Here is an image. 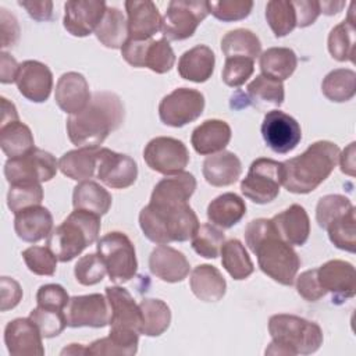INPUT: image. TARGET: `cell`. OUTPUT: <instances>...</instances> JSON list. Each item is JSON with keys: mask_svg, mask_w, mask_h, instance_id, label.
I'll return each mask as SVG.
<instances>
[{"mask_svg": "<svg viewBox=\"0 0 356 356\" xmlns=\"http://www.w3.org/2000/svg\"><path fill=\"white\" fill-rule=\"evenodd\" d=\"M245 242L256 254L259 267L266 275L281 285H293L300 259L293 248L277 234L271 218L252 220L245 228Z\"/></svg>", "mask_w": 356, "mask_h": 356, "instance_id": "1", "label": "cell"}, {"mask_svg": "<svg viewBox=\"0 0 356 356\" xmlns=\"http://www.w3.org/2000/svg\"><path fill=\"white\" fill-rule=\"evenodd\" d=\"M125 110L118 95L95 92L86 107L68 117L67 134L76 147H100L106 138L124 122Z\"/></svg>", "mask_w": 356, "mask_h": 356, "instance_id": "2", "label": "cell"}, {"mask_svg": "<svg viewBox=\"0 0 356 356\" xmlns=\"http://www.w3.org/2000/svg\"><path fill=\"white\" fill-rule=\"evenodd\" d=\"M339 153L334 142L312 143L302 154L282 163V185L288 192L298 195L313 192L334 171Z\"/></svg>", "mask_w": 356, "mask_h": 356, "instance_id": "3", "label": "cell"}, {"mask_svg": "<svg viewBox=\"0 0 356 356\" xmlns=\"http://www.w3.org/2000/svg\"><path fill=\"white\" fill-rule=\"evenodd\" d=\"M139 225L149 241L167 245L192 239L200 224L189 204L165 207L149 203L139 213Z\"/></svg>", "mask_w": 356, "mask_h": 356, "instance_id": "4", "label": "cell"}, {"mask_svg": "<svg viewBox=\"0 0 356 356\" xmlns=\"http://www.w3.org/2000/svg\"><path fill=\"white\" fill-rule=\"evenodd\" d=\"M271 343L266 355H312L323 345V331L314 321L293 314H274L268 320Z\"/></svg>", "mask_w": 356, "mask_h": 356, "instance_id": "5", "label": "cell"}, {"mask_svg": "<svg viewBox=\"0 0 356 356\" xmlns=\"http://www.w3.org/2000/svg\"><path fill=\"white\" fill-rule=\"evenodd\" d=\"M100 232V216L86 211H74L47 236V248L58 261L67 263L79 256L88 246L93 245Z\"/></svg>", "mask_w": 356, "mask_h": 356, "instance_id": "6", "label": "cell"}, {"mask_svg": "<svg viewBox=\"0 0 356 356\" xmlns=\"http://www.w3.org/2000/svg\"><path fill=\"white\" fill-rule=\"evenodd\" d=\"M106 298L110 305L108 335L132 356L138 352L139 334L142 330V313L132 295L122 286H106Z\"/></svg>", "mask_w": 356, "mask_h": 356, "instance_id": "7", "label": "cell"}, {"mask_svg": "<svg viewBox=\"0 0 356 356\" xmlns=\"http://www.w3.org/2000/svg\"><path fill=\"white\" fill-rule=\"evenodd\" d=\"M96 249L114 284H124L135 277L138 270L135 246L124 232L106 234L97 239Z\"/></svg>", "mask_w": 356, "mask_h": 356, "instance_id": "8", "label": "cell"}, {"mask_svg": "<svg viewBox=\"0 0 356 356\" xmlns=\"http://www.w3.org/2000/svg\"><path fill=\"white\" fill-rule=\"evenodd\" d=\"M282 185V163L273 159H256L241 181V192L257 204L273 202Z\"/></svg>", "mask_w": 356, "mask_h": 356, "instance_id": "9", "label": "cell"}, {"mask_svg": "<svg viewBox=\"0 0 356 356\" xmlns=\"http://www.w3.org/2000/svg\"><path fill=\"white\" fill-rule=\"evenodd\" d=\"M207 15L209 3L204 0H172L163 17V38L165 40L188 39Z\"/></svg>", "mask_w": 356, "mask_h": 356, "instance_id": "10", "label": "cell"}, {"mask_svg": "<svg viewBox=\"0 0 356 356\" xmlns=\"http://www.w3.org/2000/svg\"><path fill=\"white\" fill-rule=\"evenodd\" d=\"M58 170L56 157L43 150L33 147L24 156L8 159L4 164V177L8 184L19 182H47L53 179Z\"/></svg>", "mask_w": 356, "mask_h": 356, "instance_id": "11", "label": "cell"}, {"mask_svg": "<svg viewBox=\"0 0 356 356\" xmlns=\"http://www.w3.org/2000/svg\"><path fill=\"white\" fill-rule=\"evenodd\" d=\"M122 58L135 68H149L156 74L168 72L175 64V54L164 38L154 40L128 39L121 47Z\"/></svg>", "mask_w": 356, "mask_h": 356, "instance_id": "12", "label": "cell"}, {"mask_svg": "<svg viewBox=\"0 0 356 356\" xmlns=\"http://www.w3.org/2000/svg\"><path fill=\"white\" fill-rule=\"evenodd\" d=\"M204 110V96L191 88H178L164 96L159 104V117L163 124L181 128L197 120Z\"/></svg>", "mask_w": 356, "mask_h": 356, "instance_id": "13", "label": "cell"}, {"mask_svg": "<svg viewBox=\"0 0 356 356\" xmlns=\"http://www.w3.org/2000/svg\"><path fill=\"white\" fill-rule=\"evenodd\" d=\"M143 159L147 167L164 175L182 172L189 163V152L184 142L170 138H153L143 150Z\"/></svg>", "mask_w": 356, "mask_h": 356, "instance_id": "14", "label": "cell"}, {"mask_svg": "<svg viewBox=\"0 0 356 356\" xmlns=\"http://www.w3.org/2000/svg\"><path fill=\"white\" fill-rule=\"evenodd\" d=\"M261 136L273 152L285 154L299 145L302 129L292 115L281 110H271L263 118Z\"/></svg>", "mask_w": 356, "mask_h": 356, "instance_id": "15", "label": "cell"}, {"mask_svg": "<svg viewBox=\"0 0 356 356\" xmlns=\"http://www.w3.org/2000/svg\"><path fill=\"white\" fill-rule=\"evenodd\" d=\"M67 325L71 328H103L110 323V305L102 293H89L70 298L65 307Z\"/></svg>", "mask_w": 356, "mask_h": 356, "instance_id": "16", "label": "cell"}, {"mask_svg": "<svg viewBox=\"0 0 356 356\" xmlns=\"http://www.w3.org/2000/svg\"><path fill=\"white\" fill-rule=\"evenodd\" d=\"M96 177L108 188L125 189L135 184L138 178V165L128 154L100 147Z\"/></svg>", "mask_w": 356, "mask_h": 356, "instance_id": "17", "label": "cell"}, {"mask_svg": "<svg viewBox=\"0 0 356 356\" xmlns=\"http://www.w3.org/2000/svg\"><path fill=\"white\" fill-rule=\"evenodd\" d=\"M106 8L103 0H70L64 4V28L72 36H88L95 32Z\"/></svg>", "mask_w": 356, "mask_h": 356, "instance_id": "18", "label": "cell"}, {"mask_svg": "<svg viewBox=\"0 0 356 356\" xmlns=\"http://www.w3.org/2000/svg\"><path fill=\"white\" fill-rule=\"evenodd\" d=\"M317 278L325 292L332 293V302L341 303L356 293L355 267L345 260H330L317 268Z\"/></svg>", "mask_w": 356, "mask_h": 356, "instance_id": "19", "label": "cell"}, {"mask_svg": "<svg viewBox=\"0 0 356 356\" xmlns=\"http://www.w3.org/2000/svg\"><path fill=\"white\" fill-rule=\"evenodd\" d=\"M15 83L25 99L33 103H43L53 89V74L46 64L38 60H26L19 64Z\"/></svg>", "mask_w": 356, "mask_h": 356, "instance_id": "20", "label": "cell"}, {"mask_svg": "<svg viewBox=\"0 0 356 356\" xmlns=\"http://www.w3.org/2000/svg\"><path fill=\"white\" fill-rule=\"evenodd\" d=\"M36 324L28 318H14L4 328V342L13 356H42L44 348Z\"/></svg>", "mask_w": 356, "mask_h": 356, "instance_id": "21", "label": "cell"}, {"mask_svg": "<svg viewBox=\"0 0 356 356\" xmlns=\"http://www.w3.org/2000/svg\"><path fill=\"white\" fill-rule=\"evenodd\" d=\"M128 35L132 40H147L161 31L163 17L157 6L150 0H127Z\"/></svg>", "mask_w": 356, "mask_h": 356, "instance_id": "22", "label": "cell"}, {"mask_svg": "<svg viewBox=\"0 0 356 356\" xmlns=\"http://www.w3.org/2000/svg\"><path fill=\"white\" fill-rule=\"evenodd\" d=\"M196 189V178L186 171L165 175L161 181L156 184L150 195L152 204L177 207L188 204V200Z\"/></svg>", "mask_w": 356, "mask_h": 356, "instance_id": "23", "label": "cell"}, {"mask_svg": "<svg viewBox=\"0 0 356 356\" xmlns=\"http://www.w3.org/2000/svg\"><path fill=\"white\" fill-rule=\"evenodd\" d=\"M92 95L86 78L75 71L63 74L56 85L54 99L60 110L72 115L82 111L89 103Z\"/></svg>", "mask_w": 356, "mask_h": 356, "instance_id": "24", "label": "cell"}, {"mask_svg": "<svg viewBox=\"0 0 356 356\" xmlns=\"http://www.w3.org/2000/svg\"><path fill=\"white\" fill-rule=\"evenodd\" d=\"M149 268L161 281L174 284L186 278L191 266L182 252L167 245H159L149 256Z\"/></svg>", "mask_w": 356, "mask_h": 356, "instance_id": "25", "label": "cell"}, {"mask_svg": "<svg viewBox=\"0 0 356 356\" xmlns=\"http://www.w3.org/2000/svg\"><path fill=\"white\" fill-rule=\"evenodd\" d=\"M271 221L277 234L291 246H302L309 239L310 218L300 204H291L275 214Z\"/></svg>", "mask_w": 356, "mask_h": 356, "instance_id": "26", "label": "cell"}, {"mask_svg": "<svg viewBox=\"0 0 356 356\" xmlns=\"http://www.w3.org/2000/svg\"><path fill=\"white\" fill-rule=\"evenodd\" d=\"M14 229L24 242H39L53 231V216L40 204L24 209L15 214Z\"/></svg>", "mask_w": 356, "mask_h": 356, "instance_id": "27", "label": "cell"}, {"mask_svg": "<svg viewBox=\"0 0 356 356\" xmlns=\"http://www.w3.org/2000/svg\"><path fill=\"white\" fill-rule=\"evenodd\" d=\"M231 127L222 120H206L197 125L191 135V143L202 156L222 152L231 140Z\"/></svg>", "mask_w": 356, "mask_h": 356, "instance_id": "28", "label": "cell"}, {"mask_svg": "<svg viewBox=\"0 0 356 356\" xmlns=\"http://www.w3.org/2000/svg\"><path fill=\"white\" fill-rule=\"evenodd\" d=\"M203 177L213 186H228L238 181L242 172V163L232 152H218L203 161Z\"/></svg>", "mask_w": 356, "mask_h": 356, "instance_id": "29", "label": "cell"}, {"mask_svg": "<svg viewBox=\"0 0 356 356\" xmlns=\"http://www.w3.org/2000/svg\"><path fill=\"white\" fill-rule=\"evenodd\" d=\"M216 56L206 44H197L185 53L178 60V74L186 81L196 83L206 82L214 72Z\"/></svg>", "mask_w": 356, "mask_h": 356, "instance_id": "30", "label": "cell"}, {"mask_svg": "<svg viewBox=\"0 0 356 356\" xmlns=\"http://www.w3.org/2000/svg\"><path fill=\"white\" fill-rule=\"evenodd\" d=\"M193 295L203 302H218L227 291V282L220 270L211 264L196 266L189 278Z\"/></svg>", "mask_w": 356, "mask_h": 356, "instance_id": "31", "label": "cell"}, {"mask_svg": "<svg viewBox=\"0 0 356 356\" xmlns=\"http://www.w3.org/2000/svg\"><path fill=\"white\" fill-rule=\"evenodd\" d=\"M100 147H78L64 153L58 160L60 171L74 181H86L96 175Z\"/></svg>", "mask_w": 356, "mask_h": 356, "instance_id": "32", "label": "cell"}, {"mask_svg": "<svg viewBox=\"0 0 356 356\" xmlns=\"http://www.w3.org/2000/svg\"><path fill=\"white\" fill-rule=\"evenodd\" d=\"M246 214L245 200L236 193L227 192L213 199L207 206L209 221L222 229L238 224Z\"/></svg>", "mask_w": 356, "mask_h": 356, "instance_id": "33", "label": "cell"}, {"mask_svg": "<svg viewBox=\"0 0 356 356\" xmlns=\"http://www.w3.org/2000/svg\"><path fill=\"white\" fill-rule=\"evenodd\" d=\"M355 3H350L348 18L335 25L328 35V51L337 61L355 63V42H356V19Z\"/></svg>", "mask_w": 356, "mask_h": 356, "instance_id": "34", "label": "cell"}, {"mask_svg": "<svg viewBox=\"0 0 356 356\" xmlns=\"http://www.w3.org/2000/svg\"><path fill=\"white\" fill-rule=\"evenodd\" d=\"M111 195L95 181H81L72 192V206L76 210H86L97 216H104L111 207Z\"/></svg>", "mask_w": 356, "mask_h": 356, "instance_id": "35", "label": "cell"}, {"mask_svg": "<svg viewBox=\"0 0 356 356\" xmlns=\"http://www.w3.org/2000/svg\"><path fill=\"white\" fill-rule=\"evenodd\" d=\"M246 97L248 103L257 110L264 111L273 107L277 108L284 103V85L281 81L260 74L248 85Z\"/></svg>", "mask_w": 356, "mask_h": 356, "instance_id": "36", "label": "cell"}, {"mask_svg": "<svg viewBox=\"0 0 356 356\" xmlns=\"http://www.w3.org/2000/svg\"><path fill=\"white\" fill-rule=\"evenodd\" d=\"M259 65L261 75L282 82L295 72L298 57L289 47H270L260 54Z\"/></svg>", "mask_w": 356, "mask_h": 356, "instance_id": "37", "label": "cell"}, {"mask_svg": "<svg viewBox=\"0 0 356 356\" xmlns=\"http://www.w3.org/2000/svg\"><path fill=\"white\" fill-rule=\"evenodd\" d=\"M97 40L110 49H121L129 39L128 22L117 7H107L104 15L95 29Z\"/></svg>", "mask_w": 356, "mask_h": 356, "instance_id": "38", "label": "cell"}, {"mask_svg": "<svg viewBox=\"0 0 356 356\" xmlns=\"http://www.w3.org/2000/svg\"><path fill=\"white\" fill-rule=\"evenodd\" d=\"M0 147L8 159L26 154L35 147L32 131L19 120L0 125Z\"/></svg>", "mask_w": 356, "mask_h": 356, "instance_id": "39", "label": "cell"}, {"mask_svg": "<svg viewBox=\"0 0 356 356\" xmlns=\"http://www.w3.org/2000/svg\"><path fill=\"white\" fill-rule=\"evenodd\" d=\"M221 50L225 58L229 57H246L254 61L260 56L261 43L256 33L249 29H234L225 33L221 39Z\"/></svg>", "mask_w": 356, "mask_h": 356, "instance_id": "40", "label": "cell"}, {"mask_svg": "<svg viewBox=\"0 0 356 356\" xmlns=\"http://www.w3.org/2000/svg\"><path fill=\"white\" fill-rule=\"evenodd\" d=\"M321 92L335 103L350 100L356 93V72L348 68L332 70L323 79Z\"/></svg>", "mask_w": 356, "mask_h": 356, "instance_id": "41", "label": "cell"}, {"mask_svg": "<svg viewBox=\"0 0 356 356\" xmlns=\"http://www.w3.org/2000/svg\"><path fill=\"white\" fill-rule=\"evenodd\" d=\"M220 254L222 267L236 281L248 278L254 271L250 256L248 254L242 242L238 239H229L224 242Z\"/></svg>", "mask_w": 356, "mask_h": 356, "instance_id": "42", "label": "cell"}, {"mask_svg": "<svg viewBox=\"0 0 356 356\" xmlns=\"http://www.w3.org/2000/svg\"><path fill=\"white\" fill-rule=\"evenodd\" d=\"M142 313L140 334L146 337H159L171 323V310L165 302L160 299H143L139 303Z\"/></svg>", "mask_w": 356, "mask_h": 356, "instance_id": "43", "label": "cell"}, {"mask_svg": "<svg viewBox=\"0 0 356 356\" xmlns=\"http://www.w3.org/2000/svg\"><path fill=\"white\" fill-rule=\"evenodd\" d=\"M266 19L275 38L286 36L296 28V13L289 0H271L266 6Z\"/></svg>", "mask_w": 356, "mask_h": 356, "instance_id": "44", "label": "cell"}, {"mask_svg": "<svg viewBox=\"0 0 356 356\" xmlns=\"http://www.w3.org/2000/svg\"><path fill=\"white\" fill-rule=\"evenodd\" d=\"M330 241L341 250L355 253L356 250V216L355 207L345 216L330 224L325 229Z\"/></svg>", "mask_w": 356, "mask_h": 356, "instance_id": "45", "label": "cell"}, {"mask_svg": "<svg viewBox=\"0 0 356 356\" xmlns=\"http://www.w3.org/2000/svg\"><path fill=\"white\" fill-rule=\"evenodd\" d=\"M224 232L213 224H200L192 236L193 250L206 259H216L220 256V250L224 245Z\"/></svg>", "mask_w": 356, "mask_h": 356, "instance_id": "46", "label": "cell"}, {"mask_svg": "<svg viewBox=\"0 0 356 356\" xmlns=\"http://www.w3.org/2000/svg\"><path fill=\"white\" fill-rule=\"evenodd\" d=\"M43 200V189L39 182L11 184L7 193V206L17 214L18 211L38 206Z\"/></svg>", "mask_w": 356, "mask_h": 356, "instance_id": "47", "label": "cell"}, {"mask_svg": "<svg viewBox=\"0 0 356 356\" xmlns=\"http://www.w3.org/2000/svg\"><path fill=\"white\" fill-rule=\"evenodd\" d=\"M355 206L342 195H325L316 206V221L320 228L327 229L330 224L345 216Z\"/></svg>", "mask_w": 356, "mask_h": 356, "instance_id": "48", "label": "cell"}, {"mask_svg": "<svg viewBox=\"0 0 356 356\" xmlns=\"http://www.w3.org/2000/svg\"><path fill=\"white\" fill-rule=\"evenodd\" d=\"M29 318L36 324L43 338H54L60 335L67 327V317L64 310H54L38 306L31 310Z\"/></svg>", "mask_w": 356, "mask_h": 356, "instance_id": "49", "label": "cell"}, {"mask_svg": "<svg viewBox=\"0 0 356 356\" xmlns=\"http://www.w3.org/2000/svg\"><path fill=\"white\" fill-rule=\"evenodd\" d=\"M22 259L28 270L36 275H54L57 270V257L46 246H31L22 252Z\"/></svg>", "mask_w": 356, "mask_h": 356, "instance_id": "50", "label": "cell"}, {"mask_svg": "<svg viewBox=\"0 0 356 356\" xmlns=\"http://www.w3.org/2000/svg\"><path fill=\"white\" fill-rule=\"evenodd\" d=\"M207 3L209 14L222 22L245 19L253 8V1L250 0H218Z\"/></svg>", "mask_w": 356, "mask_h": 356, "instance_id": "51", "label": "cell"}, {"mask_svg": "<svg viewBox=\"0 0 356 356\" xmlns=\"http://www.w3.org/2000/svg\"><path fill=\"white\" fill-rule=\"evenodd\" d=\"M74 274L81 285L90 286L99 284L104 278V275L107 274V268L97 253H90L82 256L76 261L74 267Z\"/></svg>", "mask_w": 356, "mask_h": 356, "instance_id": "52", "label": "cell"}, {"mask_svg": "<svg viewBox=\"0 0 356 356\" xmlns=\"http://www.w3.org/2000/svg\"><path fill=\"white\" fill-rule=\"evenodd\" d=\"M254 63L246 57H229L225 58L222 68V82L227 86L238 88L243 85L253 74Z\"/></svg>", "mask_w": 356, "mask_h": 356, "instance_id": "53", "label": "cell"}, {"mask_svg": "<svg viewBox=\"0 0 356 356\" xmlns=\"http://www.w3.org/2000/svg\"><path fill=\"white\" fill-rule=\"evenodd\" d=\"M70 302L67 291L58 284H46L42 285L36 292V303L40 307L65 310Z\"/></svg>", "mask_w": 356, "mask_h": 356, "instance_id": "54", "label": "cell"}, {"mask_svg": "<svg viewBox=\"0 0 356 356\" xmlns=\"http://www.w3.org/2000/svg\"><path fill=\"white\" fill-rule=\"evenodd\" d=\"M296 291L307 302H317L327 293L318 282L317 268L306 270L296 278Z\"/></svg>", "mask_w": 356, "mask_h": 356, "instance_id": "55", "label": "cell"}, {"mask_svg": "<svg viewBox=\"0 0 356 356\" xmlns=\"http://www.w3.org/2000/svg\"><path fill=\"white\" fill-rule=\"evenodd\" d=\"M296 13V26L306 28L320 15V3L316 0H292Z\"/></svg>", "mask_w": 356, "mask_h": 356, "instance_id": "56", "label": "cell"}, {"mask_svg": "<svg viewBox=\"0 0 356 356\" xmlns=\"http://www.w3.org/2000/svg\"><path fill=\"white\" fill-rule=\"evenodd\" d=\"M0 291H1V312H7L10 309H14L19 300L22 299V289L19 284L10 277H1L0 278Z\"/></svg>", "mask_w": 356, "mask_h": 356, "instance_id": "57", "label": "cell"}, {"mask_svg": "<svg viewBox=\"0 0 356 356\" xmlns=\"http://www.w3.org/2000/svg\"><path fill=\"white\" fill-rule=\"evenodd\" d=\"M0 32H1V47L14 46L19 38V25L17 18L6 8H0Z\"/></svg>", "mask_w": 356, "mask_h": 356, "instance_id": "58", "label": "cell"}, {"mask_svg": "<svg viewBox=\"0 0 356 356\" xmlns=\"http://www.w3.org/2000/svg\"><path fill=\"white\" fill-rule=\"evenodd\" d=\"M18 4L24 7L35 21L43 22L51 19L53 1L50 0H19Z\"/></svg>", "mask_w": 356, "mask_h": 356, "instance_id": "59", "label": "cell"}, {"mask_svg": "<svg viewBox=\"0 0 356 356\" xmlns=\"http://www.w3.org/2000/svg\"><path fill=\"white\" fill-rule=\"evenodd\" d=\"M0 82L1 83H13L17 81V75L19 71V64L17 63V60L6 53L1 51L0 53Z\"/></svg>", "mask_w": 356, "mask_h": 356, "instance_id": "60", "label": "cell"}, {"mask_svg": "<svg viewBox=\"0 0 356 356\" xmlns=\"http://www.w3.org/2000/svg\"><path fill=\"white\" fill-rule=\"evenodd\" d=\"M355 142L349 143L342 153H339V165H341V171L346 175H350V177H355Z\"/></svg>", "mask_w": 356, "mask_h": 356, "instance_id": "61", "label": "cell"}, {"mask_svg": "<svg viewBox=\"0 0 356 356\" xmlns=\"http://www.w3.org/2000/svg\"><path fill=\"white\" fill-rule=\"evenodd\" d=\"M1 125L19 120L14 103L8 102L6 97H1Z\"/></svg>", "mask_w": 356, "mask_h": 356, "instance_id": "62", "label": "cell"}, {"mask_svg": "<svg viewBox=\"0 0 356 356\" xmlns=\"http://www.w3.org/2000/svg\"><path fill=\"white\" fill-rule=\"evenodd\" d=\"M320 3V11L327 15H334L339 13L345 7V1H318Z\"/></svg>", "mask_w": 356, "mask_h": 356, "instance_id": "63", "label": "cell"}, {"mask_svg": "<svg viewBox=\"0 0 356 356\" xmlns=\"http://www.w3.org/2000/svg\"><path fill=\"white\" fill-rule=\"evenodd\" d=\"M61 355H86V346L81 343H71L70 346H65L61 350Z\"/></svg>", "mask_w": 356, "mask_h": 356, "instance_id": "64", "label": "cell"}]
</instances>
